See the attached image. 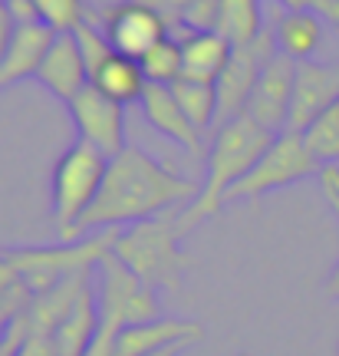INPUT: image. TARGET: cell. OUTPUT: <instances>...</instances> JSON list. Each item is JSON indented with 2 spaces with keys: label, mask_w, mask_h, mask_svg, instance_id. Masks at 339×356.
Masks as SVG:
<instances>
[{
  "label": "cell",
  "mask_w": 339,
  "mask_h": 356,
  "mask_svg": "<svg viewBox=\"0 0 339 356\" xmlns=\"http://www.w3.org/2000/svg\"><path fill=\"white\" fill-rule=\"evenodd\" d=\"M198 191H201V185H195L191 178L178 175L168 165H162L158 159H151L149 152L129 145L126 152L109 159L102 188L92 208L76 225L73 241L89 238L92 231L129 228L138 221H149L178 202H188V198L195 202Z\"/></svg>",
  "instance_id": "6da1fadb"
},
{
  "label": "cell",
  "mask_w": 339,
  "mask_h": 356,
  "mask_svg": "<svg viewBox=\"0 0 339 356\" xmlns=\"http://www.w3.org/2000/svg\"><path fill=\"white\" fill-rule=\"evenodd\" d=\"M274 139H276L274 132L261 126L251 113H240L231 122L217 126V136H214L211 152H208V165H204L201 191L178 215L181 234H188L191 228H198L201 221H208L211 215H217L224 208L234 185L244 181V175L257 165V159L270 149Z\"/></svg>",
  "instance_id": "7a4b0ae2"
},
{
  "label": "cell",
  "mask_w": 339,
  "mask_h": 356,
  "mask_svg": "<svg viewBox=\"0 0 339 356\" xmlns=\"http://www.w3.org/2000/svg\"><path fill=\"white\" fill-rule=\"evenodd\" d=\"M181 228L178 215H155L119 231L113 254L155 291H178L188 270V257L181 254Z\"/></svg>",
  "instance_id": "3957f363"
},
{
  "label": "cell",
  "mask_w": 339,
  "mask_h": 356,
  "mask_svg": "<svg viewBox=\"0 0 339 356\" xmlns=\"http://www.w3.org/2000/svg\"><path fill=\"white\" fill-rule=\"evenodd\" d=\"M119 231L122 228H106L99 234L79 238V241L43 244V248H13V251H3V257L17 267V274L30 287V293H43L56 287L60 280L73 277V274L96 270L102 257L113 254Z\"/></svg>",
  "instance_id": "277c9868"
},
{
  "label": "cell",
  "mask_w": 339,
  "mask_h": 356,
  "mask_svg": "<svg viewBox=\"0 0 339 356\" xmlns=\"http://www.w3.org/2000/svg\"><path fill=\"white\" fill-rule=\"evenodd\" d=\"M109 159L89 145V142L76 139L53 168V225L60 228V241H73L76 225L83 221L96 195L102 188Z\"/></svg>",
  "instance_id": "5b68a950"
},
{
  "label": "cell",
  "mask_w": 339,
  "mask_h": 356,
  "mask_svg": "<svg viewBox=\"0 0 339 356\" xmlns=\"http://www.w3.org/2000/svg\"><path fill=\"white\" fill-rule=\"evenodd\" d=\"M310 175H323V165L320 159L310 152V145L303 139V132H280L270 149H267L257 165L244 175L240 185H234V191L227 195V202H240V198H264L270 191L290 188L303 178Z\"/></svg>",
  "instance_id": "8992f818"
},
{
  "label": "cell",
  "mask_w": 339,
  "mask_h": 356,
  "mask_svg": "<svg viewBox=\"0 0 339 356\" xmlns=\"http://www.w3.org/2000/svg\"><path fill=\"white\" fill-rule=\"evenodd\" d=\"M96 291H99V317L115 323V327H135V323H149V320L162 317V304L155 287L145 280H138L115 254H106L96 264Z\"/></svg>",
  "instance_id": "52a82bcc"
},
{
  "label": "cell",
  "mask_w": 339,
  "mask_h": 356,
  "mask_svg": "<svg viewBox=\"0 0 339 356\" xmlns=\"http://www.w3.org/2000/svg\"><path fill=\"white\" fill-rule=\"evenodd\" d=\"M276 33L264 30L261 37L247 43V47H234L227 66L217 76V126L231 122L234 115L247 113V102H251V92L257 86V79L264 73V66L276 56Z\"/></svg>",
  "instance_id": "ba28073f"
},
{
  "label": "cell",
  "mask_w": 339,
  "mask_h": 356,
  "mask_svg": "<svg viewBox=\"0 0 339 356\" xmlns=\"http://www.w3.org/2000/svg\"><path fill=\"white\" fill-rule=\"evenodd\" d=\"M69 115H73V126L79 132V139L96 145L106 159H115L119 152L129 149L122 106L115 99H109L106 92H99L92 83L69 102Z\"/></svg>",
  "instance_id": "9c48e42d"
},
{
  "label": "cell",
  "mask_w": 339,
  "mask_h": 356,
  "mask_svg": "<svg viewBox=\"0 0 339 356\" xmlns=\"http://www.w3.org/2000/svg\"><path fill=\"white\" fill-rule=\"evenodd\" d=\"M297 60H290L283 53H276L274 60L264 66V73L257 79V86L251 92L247 113L270 129L274 136L287 132L290 122V106H293V86H297Z\"/></svg>",
  "instance_id": "30bf717a"
},
{
  "label": "cell",
  "mask_w": 339,
  "mask_h": 356,
  "mask_svg": "<svg viewBox=\"0 0 339 356\" xmlns=\"http://www.w3.org/2000/svg\"><path fill=\"white\" fill-rule=\"evenodd\" d=\"M339 102V63H313L303 60L297 66V86L290 106V132H306L320 115Z\"/></svg>",
  "instance_id": "8fae6325"
},
{
  "label": "cell",
  "mask_w": 339,
  "mask_h": 356,
  "mask_svg": "<svg viewBox=\"0 0 339 356\" xmlns=\"http://www.w3.org/2000/svg\"><path fill=\"white\" fill-rule=\"evenodd\" d=\"M102 30L113 43V50L129 56V60H142L158 40L168 37V26H165L162 17L138 0H126V3L113 7L106 13Z\"/></svg>",
  "instance_id": "7c38bea8"
},
{
  "label": "cell",
  "mask_w": 339,
  "mask_h": 356,
  "mask_svg": "<svg viewBox=\"0 0 339 356\" xmlns=\"http://www.w3.org/2000/svg\"><path fill=\"white\" fill-rule=\"evenodd\" d=\"M37 79L50 89L56 99H63L66 106L89 86L86 60H83L79 43H76L73 33H56L50 53H47V60H43V66H40Z\"/></svg>",
  "instance_id": "4fadbf2b"
},
{
  "label": "cell",
  "mask_w": 339,
  "mask_h": 356,
  "mask_svg": "<svg viewBox=\"0 0 339 356\" xmlns=\"http://www.w3.org/2000/svg\"><path fill=\"white\" fill-rule=\"evenodd\" d=\"M53 40H56V30H50L47 24H20L17 33H13L10 47L0 60V89L13 86L20 79H30L40 73V66L50 53Z\"/></svg>",
  "instance_id": "5bb4252c"
},
{
  "label": "cell",
  "mask_w": 339,
  "mask_h": 356,
  "mask_svg": "<svg viewBox=\"0 0 339 356\" xmlns=\"http://www.w3.org/2000/svg\"><path fill=\"white\" fill-rule=\"evenodd\" d=\"M204 327L198 320L181 317H155L149 323H135L119 333V356H145L172 343H198Z\"/></svg>",
  "instance_id": "9a60e30c"
},
{
  "label": "cell",
  "mask_w": 339,
  "mask_h": 356,
  "mask_svg": "<svg viewBox=\"0 0 339 356\" xmlns=\"http://www.w3.org/2000/svg\"><path fill=\"white\" fill-rule=\"evenodd\" d=\"M138 106H142L145 119L162 132L165 139L178 142V145L188 149V152H198V149H201V132L195 129V122H191L188 115H185V109L178 106L172 86L149 83L145 92H142V99H138Z\"/></svg>",
  "instance_id": "2e32d148"
},
{
  "label": "cell",
  "mask_w": 339,
  "mask_h": 356,
  "mask_svg": "<svg viewBox=\"0 0 339 356\" xmlns=\"http://www.w3.org/2000/svg\"><path fill=\"white\" fill-rule=\"evenodd\" d=\"M168 37H175L185 53V76L188 79H204V83H217L221 70L231 60V40L221 33H191L188 26H172Z\"/></svg>",
  "instance_id": "e0dca14e"
},
{
  "label": "cell",
  "mask_w": 339,
  "mask_h": 356,
  "mask_svg": "<svg viewBox=\"0 0 339 356\" xmlns=\"http://www.w3.org/2000/svg\"><path fill=\"white\" fill-rule=\"evenodd\" d=\"M99 291L92 287L89 280L86 287L79 291L73 310L66 314V320L53 330V340H56V353L60 356H83L89 350V343L96 340L99 333Z\"/></svg>",
  "instance_id": "ac0fdd59"
},
{
  "label": "cell",
  "mask_w": 339,
  "mask_h": 356,
  "mask_svg": "<svg viewBox=\"0 0 339 356\" xmlns=\"http://www.w3.org/2000/svg\"><path fill=\"white\" fill-rule=\"evenodd\" d=\"M323 43V20L313 10H287L276 24V50L290 60H310Z\"/></svg>",
  "instance_id": "d6986e66"
},
{
  "label": "cell",
  "mask_w": 339,
  "mask_h": 356,
  "mask_svg": "<svg viewBox=\"0 0 339 356\" xmlns=\"http://www.w3.org/2000/svg\"><path fill=\"white\" fill-rule=\"evenodd\" d=\"M89 83L99 89V92H106L109 99H115L119 106L138 102L142 92H145V86H149V79L142 73L138 60H129L122 53H113V56L96 70V76L89 79Z\"/></svg>",
  "instance_id": "ffe728a7"
},
{
  "label": "cell",
  "mask_w": 339,
  "mask_h": 356,
  "mask_svg": "<svg viewBox=\"0 0 339 356\" xmlns=\"http://www.w3.org/2000/svg\"><path fill=\"white\" fill-rule=\"evenodd\" d=\"M178 106L185 109L195 129L198 132H208L211 126H217V86L214 83H204V79H188L181 76L172 86Z\"/></svg>",
  "instance_id": "44dd1931"
},
{
  "label": "cell",
  "mask_w": 339,
  "mask_h": 356,
  "mask_svg": "<svg viewBox=\"0 0 339 356\" xmlns=\"http://www.w3.org/2000/svg\"><path fill=\"white\" fill-rule=\"evenodd\" d=\"M217 33L231 40V47L254 43L264 33L257 0H221V26H217Z\"/></svg>",
  "instance_id": "7402d4cb"
},
{
  "label": "cell",
  "mask_w": 339,
  "mask_h": 356,
  "mask_svg": "<svg viewBox=\"0 0 339 356\" xmlns=\"http://www.w3.org/2000/svg\"><path fill=\"white\" fill-rule=\"evenodd\" d=\"M142 73L149 83H158V86H175L178 79L185 76V53H181V43L175 37H165L151 47L142 60Z\"/></svg>",
  "instance_id": "603a6c76"
},
{
  "label": "cell",
  "mask_w": 339,
  "mask_h": 356,
  "mask_svg": "<svg viewBox=\"0 0 339 356\" xmlns=\"http://www.w3.org/2000/svg\"><path fill=\"white\" fill-rule=\"evenodd\" d=\"M40 24H47L56 33H73L76 26L86 20L83 0H33Z\"/></svg>",
  "instance_id": "cb8c5ba5"
},
{
  "label": "cell",
  "mask_w": 339,
  "mask_h": 356,
  "mask_svg": "<svg viewBox=\"0 0 339 356\" xmlns=\"http://www.w3.org/2000/svg\"><path fill=\"white\" fill-rule=\"evenodd\" d=\"M76 43H79V53H83V60H86V70H89V79L96 76V70H99L109 56H113V43H109V37H106V30H99V26H92L89 20H83V24L73 30Z\"/></svg>",
  "instance_id": "d4e9b609"
},
{
  "label": "cell",
  "mask_w": 339,
  "mask_h": 356,
  "mask_svg": "<svg viewBox=\"0 0 339 356\" xmlns=\"http://www.w3.org/2000/svg\"><path fill=\"white\" fill-rule=\"evenodd\" d=\"M181 26L191 33H217L221 26V0H191V7L181 17Z\"/></svg>",
  "instance_id": "484cf974"
},
{
  "label": "cell",
  "mask_w": 339,
  "mask_h": 356,
  "mask_svg": "<svg viewBox=\"0 0 339 356\" xmlns=\"http://www.w3.org/2000/svg\"><path fill=\"white\" fill-rule=\"evenodd\" d=\"M323 195H326V202H329V208H333V215H336V221H339V168H333V165H326L323 168ZM326 297H333V300H339V264L333 267V274L326 277Z\"/></svg>",
  "instance_id": "4316f807"
},
{
  "label": "cell",
  "mask_w": 339,
  "mask_h": 356,
  "mask_svg": "<svg viewBox=\"0 0 339 356\" xmlns=\"http://www.w3.org/2000/svg\"><path fill=\"white\" fill-rule=\"evenodd\" d=\"M138 3L151 7V10L165 20L168 30H172V26H181V17H185V10L191 7V0H138Z\"/></svg>",
  "instance_id": "83f0119b"
},
{
  "label": "cell",
  "mask_w": 339,
  "mask_h": 356,
  "mask_svg": "<svg viewBox=\"0 0 339 356\" xmlns=\"http://www.w3.org/2000/svg\"><path fill=\"white\" fill-rule=\"evenodd\" d=\"M17 356H60V353H56V340H53V333L30 330Z\"/></svg>",
  "instance_id": "f1b7e54d"
},
{
  "label": "cell",
  "mask_w": 339,
  "mask_h": 356,
  "mask_svg": "<svg viewBox=\"0 0 339 356\" xmlns=\"http://www.w3.org/2000/svg\"><path fill=\"white\" fill-rule=\"evenodd\" d=\"M13 33H17V20H13L7 0H0V60H3V53H7V47H10Z\"/></svg>",
  "instance_id": "f546056e"
},
{
  "label": "cell",
  "mask_w": 339,
  "mask_h": 356,
  "mask_svg": "<svg viewBox=\"0 0 339 356\" xmlns=\"http://www.w3.org/2000/svg\"><path fill=\"white\" fill-rule=\"evenodd\" d=\"M7 7H10V13H13V20H17V26H20V24H40L33 0H7Z\"/></svg>",
  "instance_id": "4dcf8cb0"
},
{
  "label": "cell",
  "mask_w": 339,
  "mask_h": 356,
  "mask_svg": "<svg viewBox=\"0 0 339 356\" xmlns=\"http://www.w3.org/2000/svg\"><path fill=\"white\" fill-rule=\"evenodd\" d=\"M20 284V274H17V267L7 261V257L0 254V304H3V297L13 291Z\"/></svg>",
  "instance_id": "1f68e13d"
},
{
  "label": "cell",
  "mask_w": 339,
  "mask_h": 356,
  "mask_svg": "<svg viewBox=\"0 0 339 356\" xmlns=\"http://www.w3.org/2000/svg\"><path fill=\"white\" fill-rule=\"evenodd\" d=\"M316 10L323 13L329 24L339 30V0H320V3H316Z\"/></svg>",
  "instance_id": "d6a6232c"
},
{
  "label": "cell",
  "mask_w": 339,
  "mask_h": 356,
  "mask_svg": "<svg viewBox=\"0 0 339 356\" xmlns=\"http://www.w3.org/2000/svg\"><path fill=\"white\" fill-rule=\"evenodd\" d=\"M287 10H316V3L320 0H280Z\"/></svg>",
  "instance_id": "836d02e7"
},
{
  "label": "cell",
  "mask_w": 339,
  "mask_h": 356,
  "mask_svg": "<svg viewBox=\"0 0 339 356\" xmlns=\"http://www.w3.org/2000/svg\"><path fill=\"white\" fill-rule=\"evenodd\" d=\"M191 343H172V346H162V350H155V353H145V356H181L188 350Z\"/></svg>",
  "instance_id": "e575fe53"
}]
</instances>
